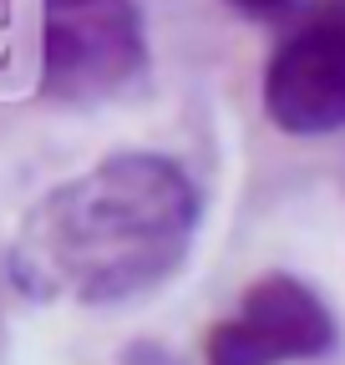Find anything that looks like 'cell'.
<instances>
[{"label":"cell","mask_w":345,"mask_h":365,"mask_svg":"<svg viewBox=\"0 0 345 365\" xmlns=\"http://www.w3.org/2000/svg\"><path fill=\"white\" fill-rule=\"evenodd\" d=\"M224 6L234 16H244V21H279V16H289L299 6V0H224Z\"/></svg>","instance_id":"obj_5"},{"label":"cell","mask_w":345,"mask_h":365,"mask_svg":"<svg viewBox=\"0 0 345 365\" xmlns=\"http://www.w3.org/2000/svg\"><path fill=\"white\" fill-rule=\"evenodd\" d=\"M340 345V319L325 294L289 269H269L203 335V365H299Z\"/></svg>","instance_id":"obj_3"},{"label":"cell","mask_w":345,"mask_h":365,"mask_svg":"<svg viewBox=\"0 0 345 365\" xmlns=\"http://www.w3.org/2000/svg\"><path fill=\"white\" fill-rule=\"evenodd\" d=\"M153 46L138 0H41L36 91L61 107H97L148 76Z\"/></svg>","instance_id":"obj_2"},{"label":"cell","mask_w":345,"mask_h":365,"mask_svg":"<svg viewBox=\"0 0 345 365\" xmlns=\"http://www.w3.org/2000/svg\"><path fill=\"white\" fill-rule=\"evenodd\" d=\"M122 365H178V360H172L163 345H133L122 355Z\"/></svg>","instance_id":"obj_6"},{"label":"cell","mask_w":345,"mask_h":365,"mask_svg":"<svg viewBox=\"0 0 345 365\" xmlns=\"http://www.w3.org/2000/svg\"><path fill=\"white\" fill-rule=\"evenodd\" d=\"M203 188L148 148L112 153L46 188L16 223L6 274L26 299L112 309L158 294L198 244Z\"/></svg>","instance_id":"obj_1"},{"label":"cell","mask_w":345,"mask_h":365,"mask_svg":"<svg viewBox=\"0 0 345 365\" xmlns=\"http://www.w3.org/2000/svg\"><path fill=\"white\" fill-rule=\"evenodd\" d=\"M264 117L284 137L345 132V0H310L259 76Z\"/></svg>","instance_id":"obj_4"}]
</instances>
